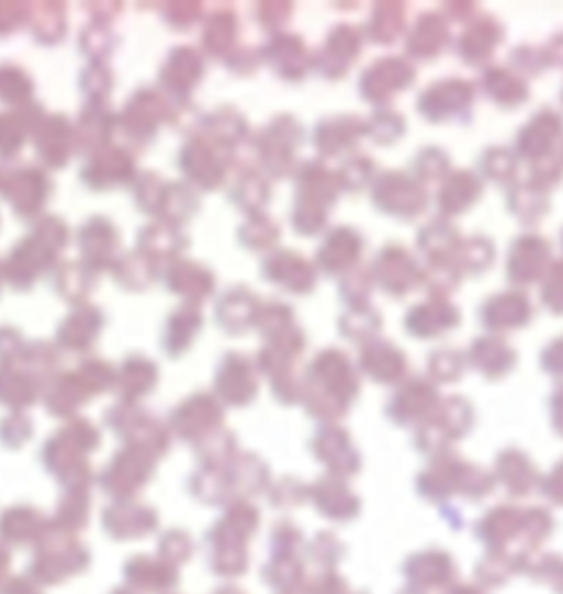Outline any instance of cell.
<instances>
[{"label": "cell", "instance_id": "6da1fadb", "mask_svg": "<svg viewBox=\"0 0 563 594\" xmlns=\"http://www.w3.org/2000/svg\"><path fill=\"white\" fill-rule=\"evenodd\" d=\"M258 529V511L247 502H236L209 531V566L218 575L236 577L247 571V542Z\"/></svg>", "mask_w": 563, "mask_h": 594}, {"label": "cell", "instance_id": "7a4b0ae2", "mask_svg": "<svg viewBox=\"0 0 563 594\" xmlns=\"http://www.w3.org/2000/svg\"><path fill=\"white\" fill-rule=\"evenodd\" d=\"M86 564L88 553L73 538L64 533H44L40 538V551L35 553L31 573L44 584H60L66 577L82 573Z\"/></svg>", "mask_w": 563, "mask_h": 594}, {"label": "cell", "instance_id": "3957f363", "mask_svg": "<svg viewBox=\"0 0 563 594\" xmlns=\"http://www.w3.org/2000/svg\"><path fill=\"white\" fill-rule=\"evenodd\" d=\"M150 473H153L150 449L137 445V447L124 449L113 460V465L104 473L102 482H104L106 491L124 498V496H131V493L139 491Z\"/></svg>", "mask_w": 563, "mask_h": 594}, {"label": "cell", "instance_id": "277c9868", "mask_svg": "<svg viewBox=\"0 0 563 594\" xmlns=\"http://www.w3.org/2000/svg\"><path fill=\"white\" fill-rule=\"evenodd\" d=\"M104 524L117 540H137L157 529V513L148 507L117 504L104 513Z\"/></svg>", "mask_w": 563, "mask_h": 594}, {"label": "cell", "instance_id": "5b68a950", "mask_svg": "<svg viewBox=\"0 0 563 594\" xmlns=\"http://www.w3.org/2000/svg\"><path fill=\"white\" fill-rule=\"evenodd\" d=\"M126 577L133 588L148 594L164 593L177 586L179 577L170 562L150 560L146 555H137L126 564Z\"/></svg>", "mask_w": 563, "mask_h": 594}, {"label": "cell", "instance_id": "8992f818", "mask_svg": "<svg viewBox=\"0 0 563 594\" xmlns=\"http://www.w3.org/2000/svg\"><path fill=\"white\" fill-rule=\"evenodd\" d=\"M44 533H46V524L35 509L18 507L11 511H4V515L0 518V535L7 542L24 544V542L38 540Z\"/></svg>", "mask_w": 563, "mask_h": 594}, {"label": "cell", "instance_id": "52a82bcc", "mask_svg": "<svg viewBox=\"0 0 563 594\" xmlns=\"http://www.w3.org/2000/svg\"><path fill=\"white\" fill-rule=\"evenodd\" d=\"M218 416L222 414L207 396H196L175 414V427L184 438H196L211 429L218 423Z\"/></svg>", "mask_w": 563, "mask_h": 594}, {"label": "cell", "instance_id": "ba28073f", "mask_svg": "<svg viewBox=\"0 0 563 594\" xmlns=\"http://www.w3.org/2000/svg\"><path fill=\"white\" fill-rule=\"evenodd\" d=\"M4 197L11 198L15 209L20 213H33L40 209L42 198H46V179L40 173L27 170L20 175H13L9 186L4 188Z\"/></svg>", "mask_w": 563, "mask_h": 594}, {"label": "cell", "instance_id": "9c48e42d", "mask_svg": "<svg viewBox=\"0 0 563 594\" xmlns=\"http://www.w3.org/2000/svg\"><path fill=\"white\" fill-rule=\"evenodd\" d=\"M236 386H238V395L240 403H247L249 396L256 393V382L249 375V366L242 357H227L222 373L218 375V393L227 396L229 403H236Z\"/></svg>", "mask_w": 563, "mask_h": 594}, {"label": "cell", "instance_id": "30bf717a", "mask_svg": "<svg viewBox=\"0 0 563 594\" xmlns=\"http://www.w3.org/2000/svg\"><path fill=\"white\" fill-rule=\"evenodd\" d=\"M117 247V233L113 231L106 220H91L88 227L82 231V251L88 262L102 267L106 264V256Z\"/></svg>", "mask_w": 563, "mask_h": 594}, {"label": "cell", "instance_id": "8fae6325", "mask_svg": "<svg viewBox=\"0 0 563 594\" xmlns=\"http://www.w3.org/2000/svg\"><path fill=\"white\" fill-rule=\"evenodd\" d=\"M86 326L88 329L91 326H100V315L93 309L77 311L73 317H69V322L60 331V342H64V346L71 348V351H84V348H88L91 340L97 333L95 331H86Z\"/></svg>", "mask_w": 563, "mask_h": 594}, {"label": "cell", "instance_id": "7c38bea8", "mask_svg": "<svg viewBox=\"0 0 563 594\" xmlns=\"http://www.w3.org/2000/svg\"><path fill=\"white\" fill-rule=\"evenodd\" d=\"M86 518H88L86 489H75L64 502H60L58 527L62 531H75V529L86 524Z\"/></svg>", "mask_w": 563, "mask_h": 594}, {"label": "cell", "instance_id": "4fadbf2b", "mask_svg": "<svg viewBox=\"0 0 563 594\" xmlns=\"http://www.w3.org/2000/svg\"><path fill=\"white\" fill-rule=\"evenodd\" d=\"M191 264H181L170 273V286L175 291H179L181 295H198L205 298L207 291L211 289V278L207 271H200L196 278H191L194 273H189ZM198 271V269H196Z\"/></svg>", "mask_w": 563, "mask_h": 594}, {"label": "cell", "instance_id": "5bb4252c", "mask_svg": "<svg viewBox=\"0 0 563 594\" xmlns=\"http://www.w3.org/2000/svg\"><path fill=\"white\" fill-rule=\"evenodd\" d=\"M153 384H155V366L153 364H148V362H128V366L124 368L122 386L133 388L131 395H142L148 388H153Z\"/></svg>", "mask_w": 563, "mask_h": 594}, {"label": "cell", "instance_id": "9a60e30c", "mask_svg": "<svg viewBox=\"0 0 563 594\" xmlns=\"http://www.w3.org/2000/svg\"><path fill=\"white\" fill-rule=\"evenodd\" d=\"M9 384H4V379L0 377V400L2 403H11V405H24L31 403L33 398V388L24 377H15V375H4Z\"/></svg>", "mask_w": 563, "mask_h": 594}, {"label": "cell", "instance_id": "2e32d148", "mask_svg": "<svg viewBox=\"0 0 563 594\" xmlns=\"http://www.w3.org/2000/svg\"><path fill=\"white\" fill-rule=\"evenodd\" d=\"M191 551H194V544H191L189 535L181 533V531H175V533L166 535L164 542H161V555L170 564L188 562Z\"/></svg>", "mask_w": 563, "mask_h": 594}, {"label": "cell", "instance_id": "e0dca14e", "mask_svg": "<svg viewBox=\"0 0 563 594\" xmlns=\"http://www.w3.org/2000/svg\"><path fill=\"white\" fill-rule=\"evenodd\" d=\"M4 594H38V588L29 580H13L4 588Z\"/></svg>", "mask_w": 563, "mask_h": 594}, {"label": "cell", "instance_id": "ac0fdd59", "mask_svg": "<svg viewBox=\"0 0 563 594\" xmlns=\"http://www.w3.org/2000/svg\"><path fill=\"white\" fill-rule=\"evenodd\" d=\"M9 564H11L9 553L0 546V582H2V577H4V573H7V569H9Z\"/></svg>", "mask_w": 563, "mask_h": 594}, {"label": "cell", "instance_id": "d6986e66", "mask_svg": "<svg viewBox=\"0 0 563 594\" xmlns=\"http://www.w3.org/2000/svg\"><path fill=\"white\" fill-rule=\"evenodd\" d=\"M216 594H242L240 591H233V588H225V591H218Z\"/></svg>", "mask_w": 563, "mask_h": 594}, {"label": "cell", "instance_id": "ffe728a7", "mask_svg": "<svg viewBox=\"0 0 563 594\" xmlns=\"http://www.w3.org/2000/svg\"><path fill=\"white\" fill-rule=\"evenodd\" d=\"M113 594H131V593H126V591H117V593H113Z\"/></svg>", "mask_w": 563, "mask_h": 594}]
</instances>
